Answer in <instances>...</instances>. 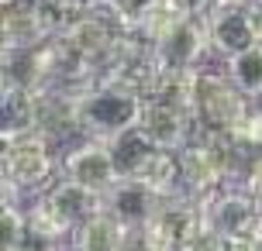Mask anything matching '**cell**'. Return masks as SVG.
Segmentation results:
<instances>
[{"instance_id": "8992f818", "label": "cell", "mask_w": 262, "mask_h": 251, "mask_svg": "<svg viewBox=\"0 0 262 251\" xmlns=\"http://www.w3.org/2000/svg\"><path fill=\"white\" fill-rule=\"evenodd\" d=\"M156 62L159 72H193L200 66L204 52L210 48L207 41V28L200 17H180L172 28H166L156 41Z\"/></svg>"}, {"instance_id": "cb8c5ba5", "label": "cell", "mask_w": 262, "mask_h": 251, "mask_svg": "<svg viewBox=\"0 0 262 251\" xmlns=\"http://www.w3.org/2000/svg\"><path fill=\"white\" fill-rule=\"evenodd\" d=\"M176 14H183V17H207L214 7H217V0H166Z\"/></svg>"}, {"instance_id": "e0dca14e", "label": "cell", "mask_w": 262, "mask_h": 251, "mask_svg": "<svg viewBox=\"0 0 262 251\" xmlns=\"http://www.w3.org/2000/svg\"><path fill=\"white\" fill-rule=\"evenodd\" d=\"M224 72H228V80L235 83L242 93L255 96L262 90V41L255 48H249V52L224 59Z\"/></svg>"}, {"instance_id": "d6986e66", "label": "cell", "mask_w": 262, "mask_h": 251, "mask_svg": "<svg viewBox=\"0 0 262 251\" xmlns=\"http://www.w3.org/2000/svg\"><path fill=\"white\" fill-rule=\"evenodd\" d=\"M176 251H231V241L224 238V234L210 224L207 217H200V224L186 234L183 244H180Z\"/></svg>"}, {"instance_id": "f1b7e54d", "label": "cell", "mask_w": 262, "mask_h": 251, "mask_svg": "<svg viewBox=\"0 0 262 251\" xmlns=\"http://www.w3.org/2000/svg\"><path fill=\"white\" fill-rule=\"evenodd\" d=\"M69 251H76V248H69Z\"/></svg>"}, {"instance_id": "30bf717a", "label": "cell", "mask_w": 262, "mask_h": 251, "mask_svg": "<svg viewBox=\"0 0 262 251\" xmlns=\"http://www.w3.org/2000/svg\"><path fill=\"white\" fill-rule=\"evenodd\" d=\"M200 217H204L200 199L186 196V193H176V196L162 199L159 213L152 217V224H148V234L159 244V251H176L183 244L186 234L200 224Z\"/></svg>"}, {"instance_id": "603a6c76", "label": "cell", "mask_w": 262, "mask_h": 251, "mask_svg": "<svg viewBox=\"0 0 262 251\" xmlns=\"http://www.w3.org/2000/svg\"><path fill=\"white\" fill-rule=\"evenodd\" d=\"M118 251H159V244L152 241L148 227H124V238H121Z\"/></svg>"}, {"instance_id": "52a82bcc", "label": "cell", "mask_w": 262, "mask_h": 251, "mask_svg": "<svg viewBox=\"0 0 262 251\" xmlns=\"http://www.w3.org/2000/svg\"><path fill=\"white\" fill-rule=\"evenodd\" d=\"M204 28H207L210 48L221 55V59L242 55V52H249V48H255L262 41L259 28L252 21L249 4H217V7L204 17Z\"/></svg>"}, {"instance_id": "44dd1931", "label": "cell", "mask_w": 262, "mask_h": 251, "mask_svg": "<svg viewBox=\"0 0 262 251\" xmlns=\"http://www.w3.org/2000/svg\"><path fill=\"white\" fill-rule=\"evenodd\" d=\"M111 4L121 11L124 24H128L135 35H138V31L145 28V21H148V17L162 7V0H111Z\"/></svg>"}, {"instance_id": "5b68a950", "label": "cell", "mask_w": 262, "mask_h": 251, "mask_svg": "<svg viewBox=\"0 0 262 251\" xmlns=\"http://www.w3.org/2000/svg\"><path fill=\"white\" fill-rule=\"evenodd\" d=\"M59 172H62V179H73V183L100 193V196H107L114 189V183L121 179L114 152H111V141H97V138H86L83 145L62 152Z\"/></svg>"}, {"instance_id": "8fae6325", "label": "cell", "mask_w": 262, "mask_h": 251, "mask_svg": "<svg viewBox=\"0 0 262 251\" xmlns=\"http://www.w3.org/2000/svg\"><path fill=\"white\" fill-rule=\"evenodd\" d=\"M162 199L166 196H159L156 189H148L145 183L131 179V175H121L114 183V189L104 196V210L114 213L124 227H148L152 217L159 213V207H162Z\"/></svg>"}, {"instance_id": "9a60e30c", "label": "cell", "mask_w": 262, "mask_h": 251, "mask_svg": "<svg viewBox=\"0 0 262 251\" xmlns=\"http://www.w3.org/2000/svg\"><path fill=\"white\" fill-rule=\"evenodd\" d=\"M121 238H124V224H121L114 213H93L86 224L76 227L73 234V248L76 251H118Z\"/></svg>"}, {"instance_id": "7a4b0ae2", "label": "cell", "mask_w": 262, "mask_h": 251, "mask_svg": "<svg viewBox=\"0 0 262 251\" xmlns=\"http://www.w3.org/2000/svg\"><path fill=\"white\" fill-rule=\"evenodd\" d=\"M55 138L35 131L4 145V193H45L55 175Z\"/></svg>"}, {"instance_id": "484cf974", "label": "cell", "mask_w": 262, "mask_h": 251, "mask_svg": "<svg viewBox=\"0 0 262 251\" xmlns=\"http://www.w3.org/2000/svg\"><path fill=\"white\" fill-rule=\"evenodd\" d=\"M245 248H249V251H262V234H259L255 241H252V244H245Z\"/></svg>"}, {"instance_id": "d4e9b609", "label": "cell", "mask_w": 262, "mask_h": 251, "mask_svg": "<svg viewBox=\"0 0 262 251\" xmlns=\"http://www.w3.org/2000/svg\"><path fill=\"white\" fill-rule=\"evenodd\" d=\"M249 11H252V21H255V28H259V35H262V0H252Z\"/></svg>"}, {"instance_id": "4fadbf2b", "label": "cell", "mask_w": 262, "mask_h": 251, "mask_svg": "<svg viewBox=\"0 0 262 251\" xmlns=\"http://www.w3.org/2000/svg\"><path fill=\"white\" fill-rule=\"evenodd\" d=\"M131 179L145 183L148 189H156L159 196H176L183 193V172H180V152H166V148H152L145 162L131 172Z\"/></svg>"}, {"instance_id": "3957f363", "label": "cell", "mask_w": 262, "mask_h": 251, "mask_svg": "<svg viewBox=\"0 0 262 251\" xmlns=\"http://www.w3.org/2000/svg\"><path fill=\"white\" fill-rule=\"evenodd\" d=\"M249 110H252V96L238 90L228 80V72L200 69V76H196V131L238 134Z\"/></svg>"}, {"instance_id": "7402d4cb", "label": "cell", "mask_w": 262, "mask_h": 251, "mask_svg": "<svg viewBox=\"0 0 262 251\" xmlns=\"http://www.w3.org/2000/svg\"><path fill=\"white\" fill-rule=\"evenodd\" d=\"M238 141L245 148H262V110H255V107L249 110V117L238 128Z\"/></svg>"}, {"instance_id": "ba28073f", "label": "cell", "mask_w": 262, "mask_h": 251, "mask_svg": "<svg viewBox=\"0 0 262 251\" xmlns=\"http://www.w3.org/2000/svg\"><path fill=\"white\" fill-rule=\"evenodd\" d=\"M138 128L145 131V138L152 145L166 148V152H180L183 145H190L196 138V117L193 114L183 110V107H176V104L156 100V96H145Z\"/></svg>"}, {"instance_id": "83f0119b", "label": "cell", "mask_w": 262, "mask_h": 251, "mask_svg": "<svg viewBox=\"0 0 262 251\" xmlns=\"http://www.w3.org/2000/svg\"><path fill=\"white\" fill-rule=\"evenodd\" d=\"M217 4H252V0H217Z\"/></svg>"}, {"instance_id": "4316f807", "label": "cell", "mask_w": 262, "mask_h": 251, "mask_svg": "<svg viewBox=\"0 0 262 251\" xmlns=\"http://www.w3.org/2000/svg\"><path fill=\"white\" fill-rule=\"evenodd\" d=\"M252 107H255V110H262V90L255 93V96H252Z\"/></svg>"}, {"instance_id": "7c38bea8", "label": "cell", "mask_w": 262, "mask_h": 251, "mask_svg": "<svg viewBox=\"0 0 262 251\" xmlns=\"http://www.w3.org/2000/svg\"><path fill=\"white\" fill-rule=\"evenodd\" d=\"M0 120H4V145L7 141H17V138H28V134L41 131L38 120V96L35 90H25V86H14V83H4V100H0Z\"/></svg>"}, {"instance_id": "ffe728a7", "label": "cell", "mask_w": 262, "mask_h": 251, "mask_svg": "<svg viewBox=\"0 0 262 251\" xmlns=\"http://www.w3.org/2000/svg\"><path fill=\"white\" fill-rule=\"evenodd\" d=\"M0 227H4V251H21L25 238V210L14 203V196H4V213H0Z\"/></svg>"}, {"instance_id": "9c48e42d", "label": "cell", "mask_w": 262, "mask_h": 251, "mask_svg": "<svg viewBox=\"0 0 262 251\" xmlns=\"http://www.w3.org/2000/svg\"><path fill=\"white\" fill-rule=\"evenodd\" d=\"M38 203L45 207V213L62 227L66 234H76L79 224H86L93 213L104 210V196L93 193V189H86V186L73 183V179H59V183H52L38 196Z\"/></svg>"}, {"instance_id": "6da1fadb", "label": "cell", "mask_w": 262, "mask_h": 251, "mask_svg": "<svg viewBox=\"0 0 262 251\" xmlns=\"http://www.w3.org/2000/svg\"><path fill=\"white\" fill-rule=\"evenodd\" d=\"M145 96L142 93L118 86V83H90L76 90L73 100V120L83 138H97V141H114L118 134L138 128L142 120Z\"/></svg>"}, {"instance_id": "277c9868", "label": "cell", "mask_w": 262, "mask_h": 251, "mask_svg": "<svg viewBox=\"0 0 262 251\" xmlns=\"http://www.w3.org/2000/svg\"><path fill=\"white\" fill-rule=\"evenodd\" d=\"M204 217L221 231L231 244H252L262 234V207L249 189H217L200 199Z\"/></svg>"}, {"instance_id": "5bb4252c", "label": "cell", "mask_w": 262, "mask_h": 251, "mask_svg": "<svg viewBox=\"0 0 262 251\" xmlns=\"http://www.w3.org/2000/svg\"><path fill=\"white\" fill-rule=\"evenodd\" d=\"M49 38L41 28L38 14L31 7V0H21L14 7H4V52H17V48H31Z\"/></svg>"}, {"instance_id": "2e32d148", "label": "cell", "mask_w": 262, "mask_h": 251, "mask_svg": "<svg viewBox=\"0 0 262 251\" xmlns=\"http://www.w3.org/2000/svg\"><path fill=\"white\" fill-rule=\"evenodd\" d=\"M86 4L90 0H31V7H35L49 38H62L66 31L86 14Z\"/></svg>"}, {"instance_id": "ac0fdd59", "label": "cell", "mask_w": 262, "mask_h": 251, "mask_svg": "<svg viewBox=\"0 0 262 251\" xmlns=\"http://www.w3.org/2000/svg\"><path fill=\"white\" fill-rule=\"evenodd\" d=\"M152 148H156V145L145 138L142 128H131V131L118 134V138L111 141V152H114V162H118V172H121V175H131V172L145 162V155H148Z\"/></svg>"}]
</instances>
